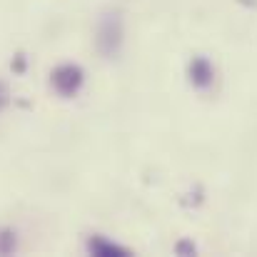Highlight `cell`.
<instances>
[{"mask_svg":"<svg viewBox=\"0 0 257 257\" xmlns=\"http://www.w3.org/2000/svg\"><path fill=\"white\" fill-rule=\"evenodd\" d=\"M175 252H177V255H182V257L197 255V245H195L192 240H180V242L175 245Z\"/></svg>","mask_w":257,"mask_h":257,"instance_id":"obj_6","label":"cell"},{"mask_svg":"<svg viewBox=\"0 0 257 257\" xmlns=\"http://www.w3.org/2000/svg\"><path fill=\"white\" fill-rule=\"evenodd\" d=\"M87 252H90V255H100V257L130 255L125 247H120V245H115V242H110V240H105V237H90V240H87Z\"/></svg>","mask_w":257,"mask_h":257,"instance_id":"obj_4","label":"cell"},{"mask_svg":"<svg viewBox=\"0 0 257 257\" xmlns=\"http://www.w3.org/2000/svg\"><path fill=\"white\" fill-rule=\"evenodd\" d=\"M125 43V20L120 10H105L95 28V48L105 60H112L120 55Z\"/></svg>","mask_w":257,"mask_h":257,"instance_id":"obj_1","label":"cell"},{"mask_svg":"<svg viewBox=\"0 0 257 257\" xmlns=\"http://www.w3.org/2000/svg\"><path fill=\"white\" fill-rule=\"evenodd\" d=\"M18 247V237L13 230H0V255H13Z\"/></svg>","mask_w":257,"mask_h":257,"instance_id":"obj_5","label":"cell"},{"mask_svg":"<svg viewBox=\"0 0 257 257\" xmlns=\"http://www.w3.org/2000/svg\"><path fill=\"white\" fill-rule=\"evenodd\" d=\"M187 73H190V83L197 87V90H205V87L212 85L215 70H212V65H210L207 58H195V60L190 63Z\"/></svg>","mask_w":257,"mask_h":257,"instance_id":"obj_3","label":"cell"},{"mask_svg":"<svg viewBox=\"0 0 257 257\" xmlns=\"http://www.w3.org/2000/svg\"><path fill=\"white\" fill-rule=\"evenodd\" d=\"M8 102H10V87L0 80V112L8 107Z\"/></svg>","mask_w":257,"mask_h":257,"instance_id":"obj_7","label":"cell"},{"mask_svg":"<svg viewBox=\"0 0 257 257\" xmlns=\"http://www.w3.org/2000/svg\"><path fill=\"white\" fill-rule=\"evenodd\" d=\"M83 83H85V73H83L80 65H73V63L55 68L53 75H50V85H53V90H55L60 97H73V95H78Z\"/></svg>","mask_w":257,"mask_h":257,"instance_id":"obj_2","label":"cell"}]
</instances>
